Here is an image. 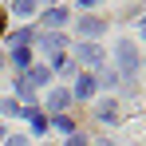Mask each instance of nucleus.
I'll return each instance as SVG.
<instances>
[{"instance_id":"nucleus-12","label":"nucleus","mask_w":146,"mask_h":146,"mask_svg":"<svg viewBox=\"0 0 146 146\" xmlns=\"http://www.w3.org/2000/svg\"><path fill=\"white\" fill-rule=\"evenodd\" d=\"M32 8H36V0H16V12H20V16H28Z\"/></svg>"},{"instance_id":"nucleus-8","label":"nucleus","mask_w":146,"mask_h":146,"mask_svg":"<svg viewBox=\"0 0 146 146\" xmlns=\"http://www.w3.org/2000/svg\"><path fill=\"white\" fill-rule=\"evenodd\" d=\"M12 63H16V67H28V63H32V51L28 48H12Z\"/></svg>"},{"instance_id":"nucleus-4","label":"nucleus","mask_w":146,"mask_h":146,"mask_svg":"<svg viewBox=\"0 0 146 146\" xmlns=\"http://www.w3.org/2000/svg\"><path fill=\"white\" fill-rule=\"evenodd\" d=\"M24 79H28V87H32V91H36V87H40V83H48V79H51V71H48V67H32V71L24 75Z\"/></svg>"},{"instance_id":"nucleus-6","label":"nucleus","mask_w":146,"mask_h":146,"mask_svg":"<svg viewBox=\"0 0 146 146\" xmlns=\"http://www.w3.org/2000/svg\"><path fill=\"white\" fill-rule=\"evenodd\" d=\"M91 95H95V79H79L71 91V99H91Z\"/></svg>"},{"instance_id":"nucleus-19","label":"nucleus","mask_w":146,"mask_h":146,"mask_svg":"<svg viewBox=\"0 0 146 146\" xmlns=\"http://www.w3.org/2000/svg\"><path fill=\"white\" fill-rule=\"evenodd\" d=\"M40 4H51V0H40Z\"/></svg>"},{"instance_id":"nucleus-2","label":"nucleus","mask_w":146,"mask_h":146,"mask_svg":"<svg viewBox=\"0 0 146 146\" xmlns=\"http://www.w3.org/2000/svg\"><path fill=\"white\" fill-rule=\"evenodd\" d=\"M79 63L99 67V63H103V48H95V44H79Z\"/></svg>"},{"instance_id":"nucleus-18","label":"nucleus","mask_w":146,"mask_h":146,"mask_svg":"<svg viewBox=\"0 0 146 146\" xmlns=\"http://www.w3.org/2000/svg\"><path fill=\"white\" fill-rule=\"evenodd\" d=\"M0 138H4V126H0Z\"/></svg>"},{"instance_id":"nucleus-10","label":"nucleus","mask_w":146,"mask_h":146,"mask_svg":"<svg viewBox=\"0 0 146 146\" xmlns=\"http://www.w3.org/2000/svg\"><path fill=\"white\" fill-rule=\"evenodd\" d=\"M0 115H20V107H16V99H4V103H0Z\"/></svg>"},{"instance_id":"nucleus-7","label":"nucleus","mask_w":146,"mask_h":146,"mask_svg":"<svg viewBox=\"0 0 146 146\" xmlns=\"http://www.w3.org/2000/svg\"><path fill=\"white\" fill-rule=\"evenodd\" d=\"M67 103H71V91H51V95H48V107H51V111H63Z\"/></svg>"},{"instance_id":"nucleus-15","label":"nucleus","mask_w":146,"mask_h":146,"mask_svg":"<svg viewBox=\"0 0 146 146\" xmlns=\"http://www.w3.org/2000/svg\"><path fill=\"white\" fill-rule=\"evenodd\" d=\"M67 146H87V138H83V134H71V138H67Z\"/></svg>"},{"instance_id":"nucleus-3","label":"nucleus","mask_w":146,"mask_h":146,"mask_svg":"<svg viewBox=\"0 0 146 146\" xmlns=\"http://www.w3.org/2000/svg\"><path fill=\"white\" fill-rule=\"evenodd\" d=\"M103 20H95V16H79V32H83V36H99V32H103Z\"/></svg>"},{"instance_id":"nucleus-5","label":"nucleus","mask_w":146,"mask_h":146,"mask_svg":"<svg viewBox=\"0 0 146 146\" xmlns=\"http://www.w3.org/2000/svg\"><path fill=\"white\" fill-rule=\"evenodd\" d=\"M95 115H99L103 122H115V119H119V107H115V103L107 99V103H99V107H95Z\"/></svg>"},{"instance_id":"nucleus-13","label":"nucleus","mask_w":146,"mask_h":146,"mask_svg":"<svg viewBox=\"0 0 146 146\" xmlns=\"http://www.w3.org/2000/svg\"><path fill=\"white\" fill-rule=\"evenodd\" d=\"M28 40H32V32L24 28V32H16V36H12V48H16V44H28Z\"/></svg>"},{"instance_id":"nucleus-14","label":"nucleus","mask_w":146,"mask_h":146,"mask_svg":"<svg viewBox=\"0 0 146 146\" xmlns=\"http://www.w3.org/2000/svg\"><path fill=\"white\" fill-rule=\"evenodd\" d=\"M4 146H28V138H24V134H12V138H8Z\"/></svg>"},{"instance_id":"nucleus-20","label":"nucleus","mask_w":146,"mask_h":146,"mask_svg":"<svg viewBox=\"0 0 146 146\" xmlns=\"http://www.w3.org/2000/svg\"><path fill=\"white\" fill-rule=\"evenodd\" d=\"M0 63H4V59H0Z\"/></svg>"},{"instance_id":"nucleus-16","label":"nucleus","mask_w":146,"mask_h":146,"mask_svg":"<svg viewBox=\"0 0 146 146\" xmlns=\"http://www.w3.org/2000/svg\"><path fill=\"white\" fill-rule=\"evenodd\" d=\"M138 32H142V40H146V20H142V28H138Z\"/></svg>"},{"instance_id":"nucleus-11","label":"nucleus","mask_w":146,"mask_h":146,"mask_svg":"<svg viewBox=\"0 0 146 146\" xmlns=\"http://www.w3.org/2000/svg\"><path fill=\"white\" fill-rule=\"evenodd\" d=\"M16 95H20V99H32V87H28V79H16Z\"/></svg>"},{"instance_id":"nucleus-1","label":"nucleus","mask_w":146,"mask_h":146,"mask_svg":"<svg viewBox=\"0 0 146 146\" xmlns=\"http://www.w3.org/2000/svg\"><path fill=\"white\" fill-rule=\"evenodd\" d=\"M115 55H119V67H122V75H134V71H138V51H134V44H130V40L115 44Z\"/></svg>"},{"instance_id":"nucleus-17","label":"nucleus","mask_w":146,"mask_h":146,"mask_svg":"<svg viewBox=\"0 0 146 146\" xmlns=\"http://www.w3.org/2000/svg\"><path fill=\"white\" fill-rule=\"evenodd\" d=\"M0 32H4V12H0Z\"/></svg>"},{"instance_id":"nucleus-9","label":"nucleus","mask_w":146,"mask_h":146,"mask_svg":"<svg viewBox=\"0 0 146 146\" xmlns=\"http://www.w3.org/2000/svg\"><path fill=\"white\" fill-rule=\"evenodd\" d=\"M48 24H51V28L67 24V12H63V8H51V12H48Z\"/></svg>"}]
</instances>
